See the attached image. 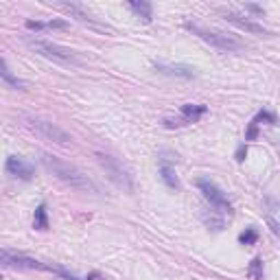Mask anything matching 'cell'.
Returning <instances> with one entry per match:
<instances>
[{"label":"cell","instance_id":"6da1fadb","mask_svg":"<svg viewBox=\"0 0 280 280\" xmlns=\"http://www.w3.org/2000/svg\"><path fill=\"white\" fill-rule=\"evenodd\" d=\"M42 165L46 167V171H49V173H53V175L57 177V180L70 184L73 189H77V191H90V193H97V186L92 184V180H90L88 175H83L77 167H73V165H68V162L55 158V155H51V153H42Z\"/></svg>","mask_w":280,"mask_h":280},{"label":"cell","instance_id":"7a4b0ae2","mask_svg":"<svg viewBox=\"0 0 280 280\" xmlns=\"http://www.w3.org/2000/svg\"><path fill=\"white\" fill-rule=\"evenodd\" d=\"M184 27L189 29L193 35H197L199 40H204L206 44L215 46V49H219V51H228V53H232V51H241V49H243V42L237 40L235 35H228V33H221V31H213V29L193 25V22H186Z\"/></svg>","mask_w":280,"mask_h":280},{"label":"cell","instance_id":"3957f363","mask_svg":"<svg viewBox=\"0 0 280 280\" xmlns=\"http://www.w3.org/2000/svg\"><path fill=\"white\" fill-rule=\"evenodd\" d=\"M95 158H97V162L101 165V169L105 171V175L110 177V180L119 186V189H123L125 193H134V180H131V175H129V171L121 165L116 158H112V155H107V153H103V151H97L95 153Z\"/></svg>","mask_w":280,"mask_h":280},{"label":"cell","instance_id":"277c9868","mask_svg":"<svg viewBox=\"0 0 280 280\" xmlns=\"http://www.w3.org/2000/svg\"><path fill=\"white\" fill-rule=\"evenodd\" d=\"M22 121H25V125H27L31 131L40 134V136L46 138V140H53V143H57V145H70V143H73V138H70L68 131L61 129L57 123H53V121L35 119V116H25Z\"/></svg>","mask_w":280,"mask_h":280},{"label":"cell","instance_id":"5b68a950","mask_svg":"<svg viewBox=\"0 0 280 280\" xmlns=\"http://www.w3.org/2000/svg\"><path fill=\"white\" fill-rule=\"evenodd\" d=\"M29 46L33 49L37 55H42L46 59H53V61H61V64H70V61H77V53L73 49H66V46H59V44H53L49 40H29Z\"/></svg>","mask_w":280,"mask_h":280},{"label":"cell","instance_id":"8992f818","mask_svg":"<svg viewBox=\"0 0 280 280\" xmlns=\"http://www.w3.org/2000/svg\"><path fill=\"white\" fill-rule=\"evenodd\" d=\"M197 189L201 191L204 199H206L208 204L217 210V213H228V215L232 213V204H230V199L225 197V193H223L215 182L206 180V177H199V180H197Z\"/></svg>","mask_w":280,"mask_h":280},{"label":"cell","instance_id":"52a82bcc","mask_svg":"<svg viewBox=\"0 0 280 280\" xmlns=\"http://www.w3.org/2000/svg\"><path fill=\"white\" fill-rule=\"evenodd\" d=\"M0 267H11V269H49L46 263H40L31 259L27 254L13 252V250H0Z\"/></svg>","mask_w":280,"mask_h":280},{"label":"cell","instance_id":"ba28073f","mask_svg":"<svg viewBox=\"0 0 280 280\" xmlns=\"http://www.w3.org/2000/svg\"><path fill=\"white\" fill-rule=\"evenodd\" d=\"M5 169H7V173L13 175V177H18V180H33V175H35V167L33 165H29L27 160H22L18 158V155H9L5 162Z\"/></svg>","mask_w":280,"mask_h":280},{"label":"cell","instance_id":"9c48e42d","mask_svg":"<svg viewBox=\"0 0 280 280\" xmlns=\"http://www.w3.org/2000/svg\"><path fill=\"white\" fill-rule=\"evenodd\" d=\"M153 68L162 75H169V77H182V79H195L197 77V70L193 66H186V64H167V61H153Z\"/></svg>","mask_w":280,"mask_h":280},{"label":"cell","instance_id":"30bf717a","mask_svg":"<svg viewBox=\"0 0 280 280\" xmlns=\"http://www.w3.org/2000/svg\"><path fill=\"white\" fill-rule=\"evenodd\" d=\"M225 20H228V22H232V25H237L239 29L247 31V33L263 35V37H269V35H271L269 31H267L265 27H263V25H256V22L247 20V18H243V15H239V13H235V11H225Z\"/></svg>","mask_w":280,"mask_h":280},{"label":"cell","instance_id":"8fae6325","mask_svg":"<svg viewBox=\"0 0 280 280\" xmlns=\"http://www.w3.org/2000/svg\"><path fill=\"white\" fill-rule=\"evenodd\" d=\"M0 81L5 85H9V88H13V90H27L29 88V83L25 79H20V77L7 66V61L3 57H0Z\"/></svg>","mask_w":280,"mask_h":280},{"label":"cell","instance_id":"7c38bea8","mask_svg":"<svg viewBox=\"0 0 280 280\" xmlns=\"http://www.w3.org/2000/svg\"><path fill=\"white\" fill-rule=\"evenodd\" d=\"M182 116H184V123H197L201 116H204L206 112H208V107L206 105H193V103H186V105H182Z\"/></svg>","mask_w":280,"mask_h":280},{"label":"cell","instance_id":"4fadbf2b","mask_svg":"<svg viewBox=\"0 0 280 280\" xmlns=\"http://www.w3.org/2000/svg\"><path fill=\"white\" fill-rule=\"evenodd\" d=\"M201 221H204L206 225H208V230H217V232H219V230H223V219H221V217L219 215H217V210H208V208H204V210H201Z\"/></svg>","mask_w":280,"mask_h":280},{"label":"cell","instance_id":"5bb4252c","mask_svg":"<svg viewBox=\"0 0 280 280\" xmlns=\"http://www.w3.org/2000/svg\"><path fill=\"white\" fill-rule=\"evenodd\" d=\"M127 7L138 15V18H143V22H151L153 9H151L149 3H138V0H131V3H127Z\"/></svg>","mask_w":280,"mask_h":280},{"label":"cell","instance_id":"9a60e30c","mask_svg":"<svg viewBox=\"0 0 280 280\" xmlns=\"http://www.w3.org/2000/svg\"><path fill=\"white\" fill-rule=\"evenodd\" d=\"M160 177H162V182H165L169 189H173V191L180 189V180H177L175 169L171 165H160Z\"/></svg>","mask_w":280,"mask_h":280},{"label":"cell","instance_id":"2e32d148","mask_svg":"<svg viewBox=\"0 0 280 280\" xmlns=\"http://www.w3.org/2000/svg\"><path fill=\"white\" fill-rule=\"evenodd\" d=\"M33 228L35 230H49V213H46V204H40V206L35 208Z\"/></svg>","mask_w":280,"mask_h":280},{"label":"cell","instance_id":"e0dca14e","mask_svg":"<svg viewBox=\"0 0 280 280\" xmlns=\"http://www.w3.org/2000/svg\"><path fill=\"white\" fill-rule=\"evenodd\" d=\"M61 7H64L66 11L75 13V15H77V18H79V20H88V22H95V18H92V15H90V11H85L81 5H77V3H70V5H61Z\"/></svg>","mask_w":280,"mask_h":280},{"label":"cell","instance_id":"ac0fdd59","mask_svg":"<svg viewBox=\"0 0 280 280\" xmlns=\"http://www.w3.org/2000/svg\"><path fill=\"white\" fill-rule=\"evenodd\" d=\"M256 241H259V232H256L254 228H247L245 232H241L239 235V243H243V245H254Z\"/></svg>","mask_w":280,"mask_h":280},{"label":"cell","instance_id":"d6986e66","mask_svg":"<svg viewBox=\"0 0 280 280\" xmlns=\"http://www.w3.org/2000/svg\"><path fill=\"white\" fill-rule=\"evenodd\" d=\"M247 274H250L254 280H263V261H261V259H252Z\"/></svg>","mask_w":280,"mask_h":280},{"label":"cell","instance_id":"ffe728a7","mask_svg":"<svg viewBox=\"0 0 280 280\" xmlns=\"http://www.w3.org/2000/svg\"><path fill=\"white\" fill-rule=\"evenodd\" d=\"M46 271H53V274H57L59 278H64V280H79L75 274H70V271H66L61 265H55V263H53V265H49V269H46Z\"/></svg>","mask_w":280,"mask_h":280},{"label":"cell","instance_id":"44dd1931","mask_svg":"<svg viewBox=\"0 0 280 280\" xmlns=\"http://www.w3.org/2000/svg\"><path fill=\"white\" fill-rule=\"evenodd\" d=\"M261 121H263V123H267V125H276V116L271 114V112H265V110L259 112V116H256V119H254L252 123H256V125H259Z\"/></svg>","mask_w":280,"mask_h":280},{"label":"cell","instance_id":"7402d4cb","mask_svg":"<svg viewBox=\"0 0 280 280\" xmlns=\"http://www.w3.org/2000/svg\"><path fill=\"white\" fill-rule=\"evenodd\" d=\"M158 160H160V165H169V162H177V153L162 149V151H158Z\"/></svg>","mask_w":280,"mask_h":280},{"label":"cell","instance_id":"603a6c76","mask_svg":"<svg viewBox=\"0 0 280 280\" xmlns=\"http://www.w3.org/2000/svg\"><path fill=\"white\" fill-rule=\"evenodd\" d=\"M44 29H68V22H64V20H51V22H44Z\"/></svg>","mask_w":280,"mask_h":280},{"label":"cell","instance_id":"cb8c5ba5","mask_svg":"<svg viewBox=\"0 0 280 280\" xmlns=\"http://www.w3.org/2000/svg\"><path fill=\"white\" fill-rule=\"evenodd\" d=\"M243 9H245V11H250V13H256V15H263V13H265V9H263L261 5H254V3L243 5Z\"/></svg>","mask_w":280,"mask_h":280},{"label":"cell","instance_id":"d4e9b609","mask_svg":"<svg viewBox=\"0 0 280 280\" xmlns=\"http://www.w3.org/2000/svg\"><path fill=\"white\" fill-rule=\"evenodd\" d=\"M256 136H259V129H256V123H250V129H247V134H245V140H254Z\"/></svg>","mask_w":280,"mask_h":280},{"label":"cell","instance_id":"484cf974","mask_svg":"<svg viewBox=\"0 0 280 280\" xmlns=\"http://www.w3.org/2000/svg\"><path fill=\"white\" fill-rule=\"evenodd\" d=\"M245 153H247V147H245V145H239V149H237V160L243 162V160H245Z\"/></svg>","mask_w":280,"mask_h":280},{"label":"cell","instance_id":"4316f807","mask_svg":"<svg viewBox=\"0 0 280 280\" xmlns=\"http://www.w3.org/2000/svg\"><path fill=\"white\" fill-rule=\"evenodd\" d=\"M0 280H3V278H0Z\"/></svg>","mask_w":280,"mask_h":280}]
</instances>
